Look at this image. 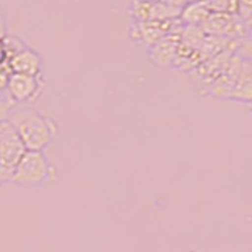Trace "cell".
Segmentation results:
<instances>
[{
	"instance_id": "ac0fdd59",
	"label": "cell",
	"mask_w": 252,
	"mask_h": 252,
	"mask_svg": "<svg viewBox=\"0 0 252 252\" xmlns=\"http://www.w3.org/2000/svg\"><path fill=\"white\" fill-rule=\"evenodd\" d=\"M2 186H3V185H2V181H0V188H2Z\"/></svg>"
},
{
	"instance_id": "e0dca14e",
	"label": "cell",
	"mask_w": 252,
	"mask_h": 252,
	"mask_svg": "<svg viewBox=\"0 0 252 252\" xmlns=\"http://www.w3.org/2000/svg\"><path fill=\"white\" fill-rule=\"evenodd\" d=\"M246 39H251V41H252V24H251L249 29H248V36H246Z\"/></svg>"
},
{
	"instance_id": "7c38bea8",
	"label": "cell",
	"mask_w": 252,
	"mask_h": 252,
	"mask_svg": "<svg viewBox=\"0 0 252 252\" xmlns=\"http://www.w3.org/2000/svg\"><path fill=\"white\" fill-rule=\"evenodd\" d=\"M236 16L251 26L252 24V2H236Z\"/></svg>"
},
{
	"instance_id": "3957f363",
	"label": "cell",
	"mask_w": 252,
	"mask_h": 252,
	"mask_svg": "<svg viewBox=\"0 0 252 252\" xmlns=\"http://www.w3.org/2000/svg\"><path fill=\"white\" fill-rule=\"evenodd\" d=\"M26 152L27 148L13 126L6 120L0 122V181L3 186L11 181L16 165Z\"/></svg>"
},
{
	"instance_id": "5b68a950",
	"label": "cell",
	"mask_w": 252,
	"mask_h": 252,
	"mask_svg": "<svg viewBox=\"0 0 252 252\" xmlns=\"http://www.w3.org/2000/svg\"><path fill=\"white\" fill-rule=\"evenodd\" d=\"M183 24L180 19L175 21H145V22H136L131 21L128 27V36L131 43L144 44L147 49L153 46L164 36H167L173 32L180 30Z\"/></svg>"
},
{
	"instance_id": "7a4b0ae2",
	"label": "cell",
	"mask_w": 252,
	"mask_h": 252,
	"mask_svg": "<svg viewBox=\"0 0 252 252\" xmlns=\"http://www.w3.org/2000/svg\"><path fill=\"white\" fill-rule=\"evenodd\" d=\"M57 169L44 152H26L11 175V185L33 189L54 183Z\"/></svg>"
},
{
	"instance_id": "ba28073f",
	"label": "cell",
	"mask_w": 252,
	"mask_h": 252,
	"mask_svg": "<svg viewBox=\"0 0 252 252\" xmlns=\"http://www.w3.org/2000/svg\"><path fill=\"white\" fill-rule=\"evenodd\" d=\"M180 32L181 29L164 36L162 39H159V41L147 49L148 59L155 66L162 69H175L180 47Z\"/></svg>"
},
{
	"instance_id": "277c9868",
	"label": "cell",
	"mask_w": 252,
	"mask_h": 252,
	"mask_svg": "<svg viewBox=\"0 0 252 252\" xmlns=\"http://www.w3.org/2000/svg\"><path fill=\"white\" fill-rule=\"evenodd\" d=\"M185 2H131L128 5V16L131 21H175L185 8Z\"/></svg>"
},
{
	"instance_id": "8fae6325",
	"label": "cell",
	"mask_w": 252,
	"mask_h": 252,
	"mask_svg": "<svg viewBox=\"0 0 252 252\" xmlns=\"http://www.w3.org/2000/svg\"><path fill=\"white\" fill-rule=\"evenodd\" d=\"M210 10L207 2H197V3H186L183 11L180 14V22L183 26L200 27L202 24L210 18Z\"/></svg>"
},
{
	"instance_id": "4fadbf2b",
	"label": "cell",
	"mask_w": 252,
	"mask_h": 252,
	"mask_svg": "<svg viewBox=\"0 0 252 252\" xmlns=\"http://www.w3.org/2000/svg\"><path fill=\"white\" fill-rule=\"evenodd\" d=\"M236 52H238L240 55H243L244 59H248V60L252 62V41H251V39H243Z\"/></svg>"
},
{
	"instance_id": "2e32d148",
	"label": "cell",
	"mask_w": 252,
	"mask_h": 252,
	"mask_svg": "<svg viewBox=\"0 0 252 252\" xmlns=\"http://www.w3.org/2000/svg\"><path fill=\"white\" fill-rule=\"evenodd\" d=\"M6 77H8V76H5V74H2V73H0V92H2V90L5 89V82H6Z\"/></svg>"
},
{
	"instance_id": "8992f818",
	"label": "cell",
	"mask_w": 252,
	"mask_h": 252,
	"mask_svg": "<svg viewBox=\"0 0 252 252\" xmlns=\"http://www.w3.org/2000/svg\"><path fill=\"white\" fill-rule=\"evenodd\" d=\"M203 33L219 36L232 41H243L248 36L249 26L244 24L236 14L230 13H213L199 27Z\"/></svg>"
},
{
	"instance_id": "d6986e66",
	"label": "cell",
	"mask_w": 252,
	"mask_h": 252,
	"mask_svg": "<svg viewBox=\"0 0 252 252\" xmlns=\"http://www.w3.org/2000/svg\"><path fill=\"white\" fill-rule=\"evenodd\" d=\"M188 252H195V251H188Z\"/></svg>"
},
{
	"instance_id": "9c48e42d",
	"label": "cell",
	"mask_w": 252,
	"mask_h": 252,
	"mask_svg": "<svg viewBox=\"0 0 252 252\" xmlns=\"http://www.w3.org/2000/svg\"><path fill=\"white\" fill-rule=\"evenodd\" d=\"M8 73L24 76H43V60L33 47H24L8 60Z\"/></svg>"
},
{
	"instance_id": "9a60e30c",
	"label": "cell",
	"mask_w": 252,
	"mask_h": 252,
	"mask_svg": "<svg viewBox=\"0 0 252 252\" xmlns=\"http://www.w3.org/2000/svg\"><path fill=\"white\" fill-rule=\"evenodd\" d=\"M6 36H8V21H6V16L2 10V6H0V41Z\"/></svg>"
},
{
	"instance_id": "5bb4252c",
	"label": "cell",
	"mask_w": 252,
	"mask_h": 252,
	"mask_svg": "<svg viewBox=\"0 0 252 252\" xmlns=\"http://www.w3.org/2000/svg\"><path fill=\"white\" fill-rule=\"evenodd\" d=\"M0 73L8 76V54L3 46V41H0Z\"/></svg>"
},
{
	"instance_id": "30bf717a",
	"label": "cell",
	"mask_w": 252,
	"mask_h": 252,
	"mask_svg": "<svg viewBox=\"0 0 252 252\" xmlns=\"http://www.w3.org/2000/svg\"><path fill=\"white\" fill-rule=\"evenodd\" d=\"M232 102H241L252 107V62L240 55V65L233 89L230 93Z\"/></svg>"
},
{
	"instance_id": "52a82bcc",
	"label": "cell",
	"mask_w": 252,
	"mask_h": 252,
	"mask_svg": "<svg viewBox=\"0 0 252 252\" xmlns=\"http://www.w3.org/2000/svg\"><path fill=\"white\" fill-rule=\"evenodd\" d=\"M43 87V76L33 77L24 74H8L5 92L16 106H33V102L41 96Z\"/></svg>"
},
{
	"instance_id": "6da1fadb",
	"label": "cell",
	"mask_w": 252,
	"mask_h": 252,
	"mask_svg": "<svg viewBox=\"0 0 252 252\" xmlns=\"http://www.w3.org/2000/svg\"><path fill=\"white\" fill-rule=\"evenodd\" d=\"M6 122L18 132L29 152H43L59 134L57 122L33 106H14Z\"/></svg>"
}]
</instances>
